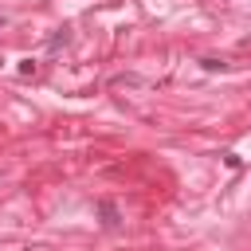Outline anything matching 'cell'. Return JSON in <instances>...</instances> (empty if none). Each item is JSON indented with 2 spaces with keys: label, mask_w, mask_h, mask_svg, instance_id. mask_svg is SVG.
<instances>
[{
  "label": "cell",
  "mask_w": 251,
  "mask_h": 251,
  "mask_svg": "<svg viewBox=\"0 0 251 251\" xmlns=\"http://www.w3.org/2000/svg\"><path fill=\"white\" fill-rule=\"evenodd\" d=\"M98 212H102V224H106V227H118V208H114L110 200H102Z\"/></svg>",
  "instance_id": "1"
},
{
  "label": "cell",
  "mask_w": 251,
  "mask_h": 251,
  "mask_svg": "<svg viewBox=\"0 0 251 251\" xmlns=\"http://www.w3.org/2000/svg\"><path fill=\"white\" fill-rule=\"evenodd\" d=\"M0 27H4V16H0Z\"/></svg>",
  "instance_id": "2"
}]
</instances>
